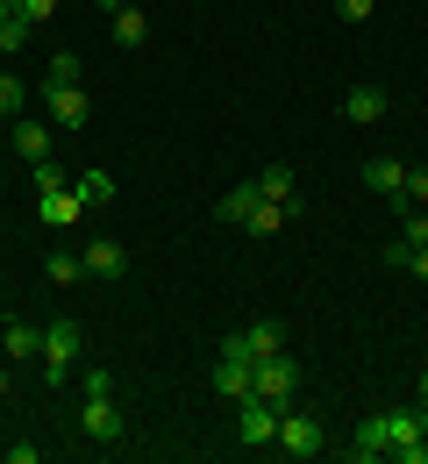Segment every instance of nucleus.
<instances>
[{
    "label": "nucleus",
    "mask_w": 428,
    "mask_h": 464,
    "mask_svg": "<svg viewBox=\"0 0 428 464\" xmlns=\"http://www.w3.org/2000/svg\"><path fill=\"white\" fill-rule=\"evenodd\" d=\"M0 357H43V329H36V322H22V314H14V322H7V329H0Z\"/></svg>",
    "instance_id": "4468645a"
},
{
    "label": "nucleus",
    "mask_w": 428,
    "mask_h": 464,
    "mask_svg": "<svg viewBox=\"0 0 428 464\" xmlns=\"http://www.w3.org/2000/svg\"><path fill=\"white\" fill-rule=\"evenodd\" d=\"M371 186V193H385V200H393V193H400V186H407V165H400V158H371L365 172H357Z\"/></svg>",
    "instance_id": "dca6fc26"
},
{
    "label": "nucleus",
    "mask_w": 428,
    "mask_h": 464,
    "mask_svg": "<svg viewBox=\"0 0 428 464\" xmlns=\"http://www.w3.org/2000/svg\"><path fill=\"white\" fill-rule=\"evenodd\" d=\"M29 36H36V29H29L22 14H7V22H0V58H14V51L29 44Z\"/></svg>",
    "instance_id": "5701e85b"
},
{
    "label": "nucleus",
    "mask_w": 428,
    "mask_h": 464,
    "mask_svg": "<svg viewBox=\"0 0 428 464\" xmlns=\"http://www.w3.org/2000/svg\"><path fill=\"white\" fill-rule=\"evenodd\" d=\"M250 372H257L250 357H214V393L222 401H250Z\"/></svg>",
    "instance_id": "f8f14e48"
},
{
    "label": "nucleus",
    "mask_w": 428,
    "mask_h": 464,
    "mask_svg": "<svg viewBox=\"0 0 428 464\" xmlns=\"http://www.w3.org/2000/svg\"><path fill=\"white\" fill-rule=\"evenodd\" d=\"M286 222H293V208H279V200H257V208H250V222H243V229H250V236H279V229H286Z\"/></svg>",
    "instance_id": "aec40b11"
},
{
    "label": "nucleus",
    "mask_w": 428,
    "mask_h": 464,
    "mask_svg": "<svg viewBox=\"0 0 428 464\" xmlns=\"http://www.w3.org/2000/svg\"><path fill=\"white\" fill-rule=\"evenodd\" d=\"M321 443H328V436H321V421H314V414L279 407V443H271L279 458H321Z\"/></svg>",
    "instance_id": "20e7f679"
},
{
    "label": "nucleus",
    "mask_w": 428,
    "mask_h": 464,
    "mask_svg": "<svg viewBox=\"0 0 428 464\" xmlns=\"http://www.w3.org/2000/svg\"><path fill=\"white\" fill-rule=\"evenodd\" d=\"M43 279H51V286H79V279H86V257H79V250H51V257H43Z\"/></svg>",
    "instance_id": "6ab92c4d"
},
{
    "label": "nucleus",
    "mask_w": 428,
    "mask_h": 464,
    "mask_svg": "<svg viewBox=\"0 0 428 464\" xmlns=\"http://www.w3.org/2000/svg\"><path fill=\"white\" fill-rule=\"evenodd\" d=\"M43 115L58 121V129H79V121L93 115V101H86V86H43Z\"/></svg>",
    "instance_id": "1a4fd4ad"
},
{
    "label": "nucleus",
    "mask_w": 428,
    "mask_h": 464,
    "mask_svg": "<svg viewBox=\"0 0 428 464\" xmlns=\"http://www.w3.org/2000/svg\"><path fill=\"white\" fill-rule=\"evenodd\" d=\"M257 193H264V200H279V208H293V215H300V179L286 172V165H271V172H257Z\"/></svg>",
    "instance_id": "2eb2a0df"
},
{
    "label": "nucleus",
    "mask_w": 428,
    "mask_h": 464,
    "mask_svg": "<svg viewBox=\"0 0 428 464\" xmlns=\"http://www.w3.org/2000/svg\"><path fill=\"white\" fill-rule=\"evenodd\" d=\"M371 7H378V0H336V14H343V22H365Z\"/></svg>",
    "instance_id": "c85d7f7f"
},
{
    "label": "nucleus",
    "mask_w": 428,
    "mask_h": 464,
    "mask_svg": "<svg viewBox=\"0 0 428 464\" xmlns=\"http://www.w3.org/2000/svg\"><path fill=\"white\" fill-rule=\"evenodd\" d=\"M22 108H29V86L14 72H0V115H22Z\"/></svg>",
    "instance_id": "b1692460"
},
{
    "label": "nucleus",
    "mask_w": 428,
    "mask_h": 464,
    "mask_svg": "<svg viewBox=\"0 0 428 464\" xmlns=\"http://www.w3.org/2000/svg\"><path fill=\"white\" fill-rule=\"evenodd\" d=\"M14 14H22V22H29V29H43V22H51V14H58V0H14Z\"/></svg>",
    "instance_id": "393cba45"
},
{
    "label": "nucleus",
    "mask_w": 428,
    "mask_h": 464,
    "mask_svg": "<svg viewBox=\"0 0 428 464\" xmlns=\"http://www.w3.org/2000/svg\"><path fill=\"white\" fill-rule=\"evenodd\" d=\"M79 429H86L93 443H122L128 421H122V407H115V393H86V401H79Z\"/></svg>",
    "instance_id": "423d86ee"
},
{
    "label": "nucleus",
    "mask_w": 428,
    "mask_h": 464,
    "mask_svg": "<svg viewBox=\"0 0 428 464\" xmlns=\"http://www.w3.org/2000/svg\"><path fill=\"white\" fill-rule=\"evenodd\" d=\"M414 401H422V407H428V364H422V386H414Z\"/></svg>",
    "instance_id": "7c9ffc66"
},
{
    "label": "nucleus",
    "mask_w": 428,
    "mask_h": 464,
    "mask_svg": "<svg viewBox=\"0 0 428 464\" xmlns=\"http://www.w3.org/2000/svg\"><path fill=\"white\" fill-rule=\"evenodd\" d=\"M43 86H79V51H58L43 64Z\"/></svg>",
    "instance_id": "4be33fe9"
},
{
    "label": "nucleus",
    "mask_w": 428,
    "mask_h": 464,
    "mask_svg": "<svg viewBox=\"0 0 428 464\" xmlns=\"http://www.w3.org/2000/svg\"><path fill=\"white\" fill-rule=\"evenodd\" d=\"M115 44H122V51H143V44H150V14H143L136 0L115 14Z\"/></svg>",
    "instance_id": "f3484780"
},
{
    "label": "nucleus",
    "mask_w": 428,
    "mask_h": 464,
    "mask_svg": "<svg viewBox=\"0 0 428 464\" xmlns=\"http://www.w3.org/2000/svg\"><path fill=\"white\" fill-rule=\"evenodd\" d=\"M236 443H243V450H271V443H279V407L257 401V393L236 401Z\"/></svg>",
    "instance_id": "39448f33"
},
{
    "label": "nucleus",
    "mask_w": 428,
    "mask_h": 464,
    "mask_svg": "<svg viewBox=\"0 0 428 464\" xmlns=\"http://www.w3.org/2000/svg\"><path fill=\"white\" fill-rule=\"evenodd\" d=\"M343 115L350 121H378L385 115V86H378V79H357V86L343 93Z\"/></svg>",
    "instance_id": "ddd939ff"
},
{
    "label": "nucleus",
    "mask_w": 428,
    "mask_h": 464,
    "mask_svg": "<svg viewBox=\"0 0 428 464\" xmlns=\"http://www.w3.org/2000/svg\"><path fill=\"white\" fill-rule=\"evenodd\" d=\"M400 200H414V208H428V165H407V186H400Z\"/></svg>",
    "instance_id": "a878e982"
},
{
    "label": "nucleus",
    "mask_w": 428,
    "mask_h": 464,
    "mask_svg": "<svg viewBox=\"0 0 428 464\" xmlns=\"http://www.w3.org/2000/svg\"><path fill=\"white\" fill-rule=\"evenodd\" d=\"M250 393L271 407H293V393H300V364L286 357V350H271V357H257V372H250Z\"/></svg>",
    "instance_id": "7ed1b4c3"
},
{
    "label": "nucleus",
    "mask_w": 428,
    "mask_h": 464,
    "mask_svg": "<svg viewBox=\"0 0 428 464\" xmlns=\"http://www.w3.org/2000/svg\"><path fill=\"white\" fill-rule=\"evenodd\" d=\"M400 265H407V272H414V279H428V243H422V250H407V257H400Z\"/></svg>",
    "instance_id": "c756f323"
},
{
    "label": "nucleus",
    "mask_w": 428,
    "mask_h": 464,
    "mask_svg": "<svg viewBox=\"0 0 428 464\" xmlns=\"http://www.w3.org/2000/svg\"><path fill=\"white\" fill-rule=\"evenodd\" d=\"M0 401H7V357H0Z\"/></svg>",
    "instance_id": "2f4dec72"
},
{
    "label": "nucleus",
    "mask_w": 428,
    "mask_h": 464,
    "mask_svg": "<svg viewBox=\"0 0 428 464\" xmlns=\"http://www.w3.org/2000/svg\"><path fill=\"white\" fill-rule=\"evenodd\" d=\"M14 150H22V158H29V165H51V150H58V121L14 115Z\"/></svg>",
    "instance_id": "0eeeda50"
},
{
    "label": "nucleus",
    "mask_w": 428,
    "mask_h": 464,
    "mask_svg": "<svg viewBox=\"0 0 428 464\" xmlns=\"http://www.w3.org/2000/svg\"><path fill=\"white\" fill-rule=\"evenodd\" d=\"M79 257H86V279H122V272H128V250L115 243V236H93Z\"/></svg>",
    "instance_id": "9d476101"
},
{
    "label": "nucleus",
    "mask_w": 428,
    "mask_h": 464,
    "mask_svg": "<svg viewBox=\"0 0 428 464\" xmlns=\"http://www.w3.org/2000/svg\"><path fill=\"white\" fill-rule=\"evenodd\" d=\"M7 14H14V0H0V22H7Z\"/></svg>",
    "instance_id": "72a5a7b5"
},
{
    "label": "nucleus",
    "mask_w": 428,
    "mask_h": 464,
    "mask_svg": "<svg viewBox=\"0 0 428 464\" xmlns=\"http://www.w3.org/2000/svg\"><path fill=\"white\" fill-rule=\"evenodd\" d=\"M243 343H250V357H271V350H286V329L279 322H250Z\"/></svg>",
    "instance_id": "412c9836"
},
{
    "label": "nucleus",
    "mask_w": 428,
    "mask_h": 464,
    "mask_svg": "<svg viewBox=\"0 0 428 464\" xmlns=\"http://www.w3.org/2000/svg\"><path fill=\"white\" fill-rule=\"evenodd\" d=\"M414 436H428V407H385V414H371V421H357V436H350V464H385L400 443H414Z\"/></svg>",
    "instance_id": "f257e3e1"
},
{
    "label": "nucleus",
    "mask_w": 428,
    "mask_h": 464,
    "mask_svg": "<svg viewBox=\"0 0 428 464\" xmlns=\"http://www.w3.org/2000/svg\"><path fill=\"white\" fill-rule=\"evenodd\" d=\"M100 7H108V14H122V7H128V0H100Z\"/></svg>",
    "instance_id": "473e14b6"
},
{
    "label": "nucleus",
    "mask_w": 428,
    "mask_h": 464,
    "mask_svg": "<svg viewBox=\"0 0 428 464\" xmlns=\"http://www.w3.org/2000/svg\"><path fill=\"white\" fill-rule=\"evenodd\" d=\"M0 464H43V450H36V443H29V436H14V443H7V450H0Z\"/></svg>",
    "instance_id": "bb28decb"
},
{
    "label": "nucleus",
    "mask_w": 428,
    "mask_h": 464,
    "mask_svg": "<svg viewBox=\"0 0 428 464\" xmlns=\"http://www.w3.org/2000/svg\"><path fill=\"white\" fill-rule=\"evenodd\" d=\"M393 464H428V436H414V443H400V450H393Z\"/></svg>",
    "instance_id": "cd10ccee"
},
{
    "label": "nucleus",
    "mask_w": 428,
    "mask_h": 464,
    "mask_svg": "<svg viewBox=\"0 0 428 464\" xmlns=\"http://www.w3.org/2000/svg\"><path fill=\"white\" fill-rule=\"evenodd\" d=\"M71 193H79L86 208H108V200H115L122 186H115V172H79V179H71Z\"/></svg>",
    "instance_id": "a211bd4d"
},
{
    "label": "nucleus",
    "mask_w": 428,
    "mask_h": 464,
    "mask_svg": "<svg viewBox=\"0 0 428 464\" xmlns=\"http://www.w3.org/2000/svg\"><path fill=\"white\" fill-rule=\"evenodd\" d=\"M36 215H43L51 229H79V215H86V200H79L71 186H36Z\"/></svg>",
    "instance_id": "6e6552de"
},
{
    "label": "nucleus",
    "mask_w": 428,
    "mask_h": 464,
    "mask_svg": "<svg viewBox=\"0 0 428 464\" xmlns=\"http://www.w3.org/2000/svg\"><path fill=\"white\" fill-rule=\"evenodd\" d=\"M71 364H79V322L58 314L43 322V386H71Z\"/></svg>",
    "instance_id": "f03ea898"
},
{
    "label": "nucleus",
    "mask_w": 428,
    "mask_h": 464,
    "mask_svg": "<svg viewBox=\"0 0 428 464\" xmlns=\"http://www.w3.org/2000/svg\"><path fill=\"white\" fill-rule=\"evenodd\" d=\"M257 200H264V193H257V179H243V186H229V193L214 200V222H229V229H243Z\"/></svg>",
    "instance_id": "9b49d317"
}]
</instances>
